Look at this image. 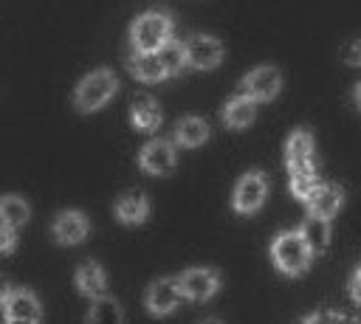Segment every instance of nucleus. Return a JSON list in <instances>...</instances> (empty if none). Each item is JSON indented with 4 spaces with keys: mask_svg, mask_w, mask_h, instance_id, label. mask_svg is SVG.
Instances as JSON below:
<instances>
[{
    "mask_svg": "<svg viewBox=\"0 0 361 324\" xmlns=\"http://www.w3.org/2000/svg\"><path fill=\"white\" fill-rule=\"evenodd\" d=\"M130 73H133L135 79H141V82H158V79L166 76L164 62L158 59L155 51H135V54L130 56Z\"/></svg>",
    "mask_w": 361,
    "mask_h": 324,
    "instance_id": "nucleus-16",
    "label": "nucleus"
},
{
    "mask_svg": "<svg viewBox=\"0 0 361 324\" xmlns=\"http://www.w3.org/2000/svg\"><path fill=\"white\" fill-rule=\"evenodd\" d=\"M355 104H358V110H361V82H358V87H355Z\"/></svg>",
    "mask_w": 361,
    "mask_h": 324,
    "instance_id": "nucleus-30",
    "label": "nucleus"
},
{
    "mask_svg": "<svg viewBox=\"0 0 361 324\" xmlns=\"http://www.w3.org/2000/svg\"><path fill=\"white\" fill-rule=\"evenodd\" d=\"M87 237V217L82 211H59L54 220V239L62 245H76Z\"/></svg>",
    "mask_w": 361,
    "mask_h": 324,
    "instance_id": "nucleus-13",
    "label": "nucleus"
},
{
    "mask_svg": "<svg viewBox=\"0 0 361 324\" xmlns=\"http://www.w3.org/2000/svg\"><path fill=\"white\" fill-rule=\"evenodd\" d=\"M285 163L290 175V192L293 197L305 200L316 180V155H313V135L307 130H293L285 144Z\"/></svg>",
    "mask_w": 361,
    "mask_h": 324,
    "instance_id": "nucleus-1",
    "label": "nucleus"
},
{
    "mask_svg": "<svg viewBox=\"0 0 361 324\" xmlns=\"http://www.w3.org/2000/svg\"><path fill=\"white\" fill-rule=\"evenodd\" d=\"M130 118H133V124L138 130L149 132V130H155L161 124V110H158L152 96H135L130 101Z\"/></svg>",
    "mask_w": 361,
    "mask_h": 324,
    "instance_id": "nucleus-17",
    "label": "nucleus"
},
{
    "mask_svg": "<svg viewBox=\"0 0 361 324\" xmlns=\"http://www.w3.org/2000/svg\"><path fill=\"white\" fill-rule=\"evenodd\" d=\"M178 282H180V293L192 301H206L220 287V276L209 268H189L178 276Z\"/></svg>",
    "mask_w": 361,
    "mask_h": 324,
    "instance_id": "nucleus-10",
    "label": "nucleus"
},
{
    "mask_svg": "<svg viewBox=\"0 0 361 324\" xmlns=\"http://www.w3.org/2000/svg\"><path fill=\"white\" fill-rule=\"evenodd\" d=\"M206 324H220V321H206Z\"/></svg>",
    "mask_w": 361,
    "mask_h": 324,
    "instance_id": "nucleus-31",
    "label": "nucleus"
},
{
    "mask_svg": "<svg viewBox=\"0 0 361 324\" xmlns=\"http://www.w3.org/2000/svg\"><path fill=\"white\" fill-rule=\"evenodd\" d=\"M180 296H183L180 293V282L175 276H164V279H158V282L149 285L144 301H147V310L152 316H166V313H172L178 307Z\"/></svg>",
    "mask_w": 361,
    "mask_h": 324,
    "instance_id": "nucleus-12",
    "label": "nucleus"
},
{
    "mask_svg": "<svg viewBox=\"0 0 361 324\" xmlns=\"http://www.w3.org/2000/svg\"><path fill=\"white\" fill-rule=\"evenodd\" d=\"M307 203V214L322 217V220H333L344 203V189L336 183H316L313 192L305 197Z\"/></svg>",
    "mask_w": 361,
    "mask_h": 324,
    "instance_id": "nucleus-11",
    "label": "nucleus"
},
{
    "mask_svg": "<svg viewBox=\"0 0 361 324\" xmlns=\"http://www.w3.org/2000/svg\"><path fill=\"white\" fill-rule=\"evenodd\" d=\"M130 39L135 51H158L164 42L172 39V20L164 11H144L141 17H135Z\"/></svg>",
    "mask_w": 361,
    "mask_h": 324,
    "instance_id": "nucleus-3",
    "label": "nucleus"
},
{
    "mask_svg": "<svg viewBox=\"0 0 361 324\" xmlns=\"http://www.w3.org/2000/svg\"><path fill=\"white\" fill-rule=\"evenodd\" d=\"M147 214H149V200H147V194H141V192H127V194H121L118 203H116V217H118L121 223H127V225L144 223Z\"/></svg>",
    "mask_w": 361,
    "mask_h": 324,
    "instance_id": "nucleus-14",
    "label": "nucleus"
},
{
    "mask_svg": "<svg viewBox=\"0 0 361 324\" xmlns=\"http://www.w3.org/2000/svg\"><path fill=\"white\" fill-rule=\"evenodd\" d=\"M350 296H353V299L361 304V268L353 273V282H350Z\"/></svg>",
    "mask_w": 361,
    "mask_h": 324,
    "instance_id": "nucleus-26",
    "label": "nucleus"
},
{
    "mask_svg": "<svg viewBox=\"0 0 361 324\" xmlns=\"http://www.w3.org/2000/svg\"><path fill=\"white\" fill-rule=\"evenodd\" d=\"M330 324H361V321L347 313H330Z\"/></svg>",
    "mask_w": 361,
    "mask_h": 324,
    "instance_id": "nucleus-27",
    "label": "nucleus"
},
{
    "mask_svg": "<svg viewBox=\"0 0 361 324\" xmlns=\"http://www.w3.org/2000/svg\"><path fill=\"white\" fill-rule=\"evenodd\" d=\"M183 51H186V65L197 68V70H212L220 65L223 59V45L217 37H209V34H195L183 42Z\"/></svg>",
    "mask_w": 361,
    "mask_h": 324,
    "instance_id": "nucleus-8",
    "label": "nucleus"
},
{
    "mask_svg": "<svg viewBox=\"0 0 361 324\" xmlns=\"http://www.w3.org/2000/svg\"><path fill=\"white\" fill-rule=\"evenodd\" d=\"M240 85H243V96L254 101H271L282 87V73L274 65H259L251 73H245Z\"/></svg>",
    "mask_w": 361,
    "mask_h": 324,
    "instance_id": "nucleus-7",
    "label": "nucleus"
},
{
    "mask_svg": "<svg viewBox=\"0 0 361 324\" xmlns=\"http://www.w3.org/2000/svg\"><path fill=\"white\" fill-rule=\"evenodd\" d=\"M3 321L6 324H39L42 321V307L39 299L31 290H8L3 301Z\"/></svg>",
    "mask_w": 361,
    "mask_h": 324,
    "instance_id": "nucleus-5",
    "label": "nucleus"
},
{
    "mask_svg": "<svg viewBox=\"0 0 361 324\" xmlns=\"http://www.w3.org/2000/svg\"><path fill=\"white\" fill-rule=\"evenodd\" d=\"M299 231H302V237H305V242L310 245L313 254H322L330 245V220H322V217L307 214V220L302 223Z\"/></svg>",
    "mask_w": 361,
    "mask_h": 324,
    "instance_id": "nucleus-21",
    "label": "nucleus"
},
{
    "mask_svg": "<svg viewBox=\"0 0 361 324\" xmlns=\"http://www.w3.org/2000/svg\"><path fill=\"white\" fill-rule=\"evenodd\" d=\"M302 324H330V313H310Z\"/></svg>",
    "mask_w": 361,
    "mask_h": 324,
    "instance_id": "nucleus-28",
    "label": "nucleus"
},
{
    "mask_svg": "<svg viewBox=\"0 0 361 324\" xmlns=\"http://www.w3.org/2000/svg\"><path fill=\"white\" fill-rule=\"evenodd\" d=\"M76 287H79V293L87 296V299L104 296V290H107V276H104L102 265H99V262H85V265L76 270Z\"/></svg>",
    "mask_w": 361,
    "mask_h": 324,
    "instance_id": "nucleus-15",
    "label": "nucleus"
},
{
    "mask_svg": "<svg viewBox=\"0 0 361 324\" xmlns=\"http://www.w3.org/2000/svg\"><path fill=\"white\" fill-rule=\"evenodd\" d=\"M17 248V228L0 223V254H11Z\"/></svg>",
    "mask_w": 361,
    "mask_h": 324,
    "instance_id": "nucleus-24",
    "label": "nucleus"
},
{
    "mask_svg": "<svg viewBox=\"0 0 361 324\" xmlns=\"http://www.w3.org/2000/svg\"><path fill=\"white\" fill-rule=\"evenodd\" d=\"M209 138V124L197 116H186L175 124V141L180 147H200Z\"/></svg>",
    "mask_w": 361,
    "mask_h": 324,
    "instance_id": "nucleus-19",
    "label": "nucleus"
},
{
    "mask_svg": "<svg viewBox=\"0 0 361 324\" xmlns=\"http://www.w3.org/2000/svg\"><path fill=\"white\" fill-rule=\"evenodd\" d=\"M138 163L144 172L149 175H169L178 163V152H175V144L172 141H164V138H152L149 144L141 147L138 152Z\"/></svg>",
    "mask_w": 361,
    "mask_h": 324,
    "instance_id": "nucleus-9",
    "label": "nucleus"
},
{
    "mask_svg": "<svg viewBox=\"0 0 361 324\" xmlns=\"http://www.w3.org/2000/svg\"><path fill=\"white\" fill-rule=\"evenodd\" d=\"M85 324H124L121 304H118L116 299H110V296H99V299H93Z\"/></svg>",
    "mask_w": 361,
    "mask_h": 324,
    "instance_id": "nucleus-20",
    "label": "nucleus"
},
{
    "mask_svg": "<svg viewBox=\"0 0 361 324\" xmlns=\"http://www.w3.org/2000/svg\"><path fill=\"white\" fill-rule=\"evenodd\" d=\"M265 197H268V180H265V175L262 172H245L237 180V186H234L231 203H234V208L240 214H254L265 203Z\"/></svg>",
    "mask_w": 361,
    "mask_h": 324,
    "instance_id": "nucleus-6",
    "label": "nucleus"
},
{
    "mask_svg": "<svg viewBox=\"0 0 361 324\" xmlns=\"http://www.w3.org/2000/svg\"><path fill=\"white\" fill-rule=\"evenodd\" d=\"M158 59L164 62V70H166V76H175V73H180V68L186 65V51H183V45L180 42H175V39H169V42H164L158 51Z\"/></svg>",
    "mask_w": 361,
    "mask_h": 324,
    "instance_id": "nucleus-23",
    "label": "nucleus"
},
{
    "mask_svg": "<svg viewBox=\"0 0 361 324\" xmlns=\"http://www.w3.org/2000/svg\"><path fill=\"white\" fill-rule=\"evenodd\" d=\"M257 116V101L248 99V96H234L226 107H223V121L231 127V130H243L254 121Z\"/></svg>",
    "mask_w": 361,
    "mask_h": 324,
    "instance_id": "nucleus-18",
    "label": "nucleus"
},
{
    "mask_svg": "<svg viewBox=\"0 0 361 324\" xmlns=\"http://www.w3.org/2000/svg\"><path fill=\"white\" fill-rule=\"evenodd\" d=\"M341 59H344L347 65H361V39L344 45V48H341Z\"/></svg>",
    "mask_w": 361,
    "mask_h": 324,
    "instance_id": "nucleus-25",
    "label": "nucleus"
},
{
    "mask_svg": "<svg viewBox=\"0 0 361 324\" xmlns=\"http://www.w3.org/2000/svg\"><path fill=\"white\" fill-rule=\"evenodd\" d=\"M6 296H8V285H6V279H0V304L6 301Z\"/></svg>",
    "mask_w": 361,
    "mask_h": 324,
    "instance_id": "nucleus-29",
    "label": "nucleus"
},
{
    "mask_svg": "<svg viewBox=\"0 0 361 324\" xmlns=\"http://www.w3.org/2000/svg\"><path fill=\"white\" fill-rule=\"evenodd\" d=\"M28 214L31 211H28V203L23 197H17V194L0 197V223H6L11 228H20V225L28 223Z\"/></svg>",
    "mask_w": 361,
    "mask_h": 324,
    "instance_id": "nucleus-22",
    "label": "nucleus"
},
{
    "mask_svg": "<svg viewBox=\"0 0 361 324\" xmlns=\"http://www.w3.org/2000/svg\"><path fill=\"white\" fill-rule=\"evenodd\" d=\"M116 76H113V70H107V68H99V70H93V73H87L79 85H76V93H73V104L82 110V113H90V110H99V107H104L110 99H113V93H116Z\"/></svg>",
    "mask_w": 361,
    "mask_h": 324,
    "instance_id": "nucleus-4",
    "label": "nucleus"
},
{
    "mask_svg": "<svg viewBox=\"0 0 361 324\" xmlns=\"http://www.w3.org/2000/svg\"><path fill=\"white\" fill-rule=\"evenodd\" d=\"M271 259L274 265L288 273V276H299L310 268V259H313V251L310 245L305 242L302 231H282L276 234V239L271 242Z\"/></svg>",
    "mask_w": 361,
    "mask_h": 324,
    "instance_id": "nucleus-2",
    "label": "nucleus"
}]
</instances>
